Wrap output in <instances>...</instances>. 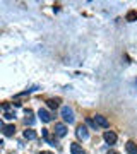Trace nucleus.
<instances>
[{"mask_svg":"<svg viewBox=\"0 0 137 154\" xmlns=\"http://www.w3.org/2000/svg\"><path fill=\"white\" fill-rule=\"evenodd\" d=\"M60 115L63 118V122L65 123H74V111H72V108L70 106H62V110H60Z\"/></svg>","mask_w":137,"mask_h":154,"instance_id":"nucleus-1","label":"nucleus"},{"mask_svg":"<svg viewBox=\"0 0 137 154\" xmlns=\"http://www.w3.org/2000/svg\"><path fill=\"white\" fill-rule=\"evenodd\" d=\"M0 127H2V132H3L5 137H12V135L16 134V127H14V123H9V125H7V123L2 122Z\"/></svg>","mask_w":137,"mask_h":154,"instance_id":"nucleus-2","label":"nucleus"},{"mask_svg":"<svg viewBox=\"0 0 137 154\" xmlns=\"http://www.w3.org/2000/svg\"><path fill=\"white\" fill-rule=\"evenodd\" d=\"M93 120L96 122V125H98V127H101V129H108V127H110L108 118H106V116H103V115H96Z\"/></svg>","mask_w":137,"mask_h":154,"instance_id":"nucleus-3","label":"nucleus"},{"mask_svg":"<svg viewBox=\"0 0 137 154\" xmlns=\"http://www.w3.org/2000/svg\"><path fill=\"white\" fill-rule=\"evenodd\" d=\"M103 139H105V142H106V144L113 146V144L117 142V134H115V132H112V130H106V132L103 134Z\"/></svg>","mask_w":137,"mask_h":154,"instance_id":"nucleus-4","label":"nucleus"},{"mask_svg":"<svg viewBox=\"0 0 137 154\" xmlns=\"http://www.w3.org/2000/svg\"><path fill=\"white\" fill-rule=\"evenodd\" d=\"M76 135H77L79 139L86 140V139L89 137V132H87V127H86V125H77V129H76Z\"/></svg>","mask_w":137,"mask_h":154,"instance_id":"nucleus-5","label":"nucleus"},{"mask_svg":"<svg viewBox=\"0 0 137 154\" xmlns=\"http://www.w3.org/2000/svg\"><path fill=\"white\" fill-rule=\"evenodd\" d=\"M53 134L57 135V137H65V135H67V127H65L63 123H55Z\"/></svg>","mask_w":137,"mask_h":154,"instance_id":"nucleus-6","label":"nucleus"},{"mask_svg":"<svg viewBox=\"0 0 137 154\" xmlns=\"http://www.w3.org/2000/svg\"><path fill=\"white\" fill-rule=\"evenodd\" d=\"M38 116L41 118V122H45V123H48V122H52V120H53L52 113H50L48 110H45V108H41V110L38 111Z\"/></svg>","mask_w":137,"mask_h":154,"instance_id":"nucleus-7","label":"nucleus"},{"mask_svg":"<svg viewBox=\"0 0 137 154\" xmlns=\"http://www.w3.org/2000/svg\"><path fill=\"white\" fill-rule=\"evenodd\" d=\"M70 153H72V154H86V151L82 149V146H81V144L72 142V144H70Z\"/></svg>","mask_w":137,"mask_h":154,"instance_id":"nucleus-8","label":"nucleus"},{"mask_svg":"<svg viewBox=\"0 0 137 154\" xmlns=\"http://www.w3.org/2000/svg\"><path fill=\"white\" fill-rule=\"evenodd\" d=\"M125 151L129 154H137V144L134 140H129V142L125 144Z\"/></svg>","mask_w":137,"mask_h":154,"instance_id":"nucleus-9","label":"nucleus"},{"mask_svg":"<svg viewBox=\"0 0 137 154\" xmlns=\"http://www.w3.org/2000/svg\"><path fill=\"white\" fill-rule=\"evenodd\" d=\"M24 122H26V125H34V116H33V111L31 110H26V118H24Z\"/></svg>","mask_w":137,"mask_h":154,"instance_id":"nucleus-10","label":"nucleus"},{"mask_svg":"<svg viewBox=\"0 0 137 154\" xmlns=\"http://www.w3.org/2000/svg\"><path fill=\"white\" fill-rule=\"evenodd\" d=\"M38 134H36V130H33V129H28V130H24V139H28V140H33V139H36Z\"/></svg>","mask_w":137,"mask_h":154,"instance_id":"nucleus-11","label":"nucleus"},{"mask_svg":"<svg viewBox=\"0 0 137 154\" xmlns=\"http://www.w3.org/2000/svg\"><path fill=\"white\" fill-rule=\"evenodd\" d=\"M125 21H129V22L137 21V10H129V12H127V16H125Z\"/></svg>","mask_w":137,"mask_h":154,"instance_id":"nucleus-12","label":"nucleus"},{"mask_svg":"<svg viewBox=\"0 0 137 154\" xmlns=\"http://www.w3.org/2000/svg\"><path fill=\"white\" fill-rule=\"evenodd\" d=\"M59 103H60V99H48V101H46L48 108H52V110H57V108H59Z\"/></svg>","mask_w":137,"mask_h":154,"instance_id":"nucleus-13","label":"nucleus"},{"mask_svg":"<svg viewBox=\"0 0 137 154\" xmlns=\"http://www.w3.org/2000/svg\"><path fill=\"white\" fill-rule=\"evenodd\" d=\"M86 123H87L89 127H93V129H96V127H98V125H96V122H94V120H91V118H86Z\"/></svg>","mask_w":137,"mask_h":154,"instance_id":"nucleus-14","label":"nucleus"},{"mask_svg":"<svg viewBox=\"0 0 137 154\" xmlns=\"http://www.w3.org/2000/svg\"><path fill=\"white\" fill-rule=\"evenodd\" d=\"M3 118H5V120H14V118H16V115H14V113H9V111H7V113H3Z\"/></svg>","mask_w":137,"mask_h":154,"instance_id":"nucleus-15","label":"nucleus"},{"mask_svg":"<svg viewBox=\"0 0 137 154\" xmlns=\"http://www.w3.org/2000/svg\"><path fill=\"white\" fill-rule=\"evenodd\" d=\"M3 110H5V113H7V111L10 110V104H9V103H3Z\"/></svg>","mask_w":137,"mask_h":154,"instance_id":"nucleus-16","label":"nucleus"},{"mask_svg":"<svg viewBox=\"0 0 137 154\" xmlns=\"http://www.w3.org/2000/svg\"><path fill=\"white\" fill-rule=\"evenodd\" d=\"M106 154H118V151H113V149H112V151H108Z\"/></svg>","mask_w":137,"mask_h":154,"instance_id":"nucleus-17","label":"nucleus"},{"mask_svg":"<svg viewBox=\"0 0 137 154\" xmlns=\"http://www.w3.org/2000/svg\"><path fill=\"white\" fill-rule=\"evenodd\" d=\"M39 154H53V153H50V151H41Z\"/></svg>","mask_w":137,"mask_h":154,"instance_id":"nucleus-18","label":"nucleus"}]
</instances>
